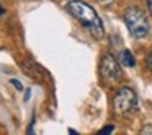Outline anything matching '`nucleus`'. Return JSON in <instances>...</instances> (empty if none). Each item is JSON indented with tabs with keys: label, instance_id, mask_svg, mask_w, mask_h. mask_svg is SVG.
<instances>
[{
	"label": "nucleus",
	"instance_id": "f257e3e1",
	"mask_svg": "<svg viewBox=\"0 0 152 135\" xmlns=\"http://www.w3.org/2000/svg\"><path fill=\"white\" fill-rule=\"evenodd\" d=\"M66 7H67V12H69L95 39H102V38L105 36V28H103V23H102V20H100L98 13L90 7L87 2H83V0H70Z\"/></svg>",
	"mask_w": 152,
	"mask_h": 135
},
{
	"label": "nucleus",
	"instance_id": "f03ea898",
	"mask_svg": "<svg viewBox=\"0 0 152 135\" xmlns=\"http://www.w3.org/2000/svg\"><path fill=\"white\" fill-rule=\"evenodd\" d=\"M124 23H126L128 31L131 33V36L136 38V39L145 38L149 34V31H151L147 15L139 7H129L124 12Z\"/></svg>",
	"mask_w": 152,
	"mask_h": 135
},
{
	"label": "nucleus",
	"instance_id": "7ed1b4c3",
	"mask_svg": "<svg viewBox=\"0 0 152 135\" xmlns=\"http://www.w3.org/2000/svg\"><path fill=\"white\" fill-rule=\"evenodd\" d=\"M137 109V96L128 86H123L113 96V111L116 116L128 117Z\"/></svg>",
	"mask_w": 152,
	"mask_h": 135
},
{
	"label": "nucleus",
	"instance_id": "20e7f679",
	"mask_svg": "<svg viewBox=\"0 0 152 135\" xmlns=\"http://www.w3.org/2000/svg\"><path fill=\"white\" fill-rule=\"evenodd\" d=\"M100 70H102L103 80L106 83H110V85H115V83H118L123 78L121 62H119V59H116L110 52L103 54L102 62H100Z\"/></svg>",
	"mask_w": 152,
	"mask_h": 135
},
{
	"label": "nucleus",
	"instance_id": "39448f33",
	"mask_svg": "<svg viewBox=\"0 0 152 135\" xmlns=\"http://www.w3.org/2000/svg\"><path fill=\"white\" fill-rule=\"evenodd\" d=\"M23 67H25L23 72L26 73V75L33 77V78H39L41 73H43V69H41V67H38L36 64L31 62V60H26V62L23 64Z\"/></svg>",
	"mask_w": 152,
	"mask_h": 135
},
{
	"label": "nucleus",
	"instance_id": "423d86ee",
	"mask_svg": "<svg viewBox=\"0 0 152 135\" xmlns=\"http://www.w3.org/2000/svg\"><path fill=\"white\" fill-rule=\"evenodd\" d=\"M118 59H119V62H121V65H124V67H134V65H136L134 56H132L131 51H128V49L121 51Z\"/></svg>",
	"mask_w": 152,
	"mask_h": 135
},
{
	"label": "nucleus",
	"instance_id": "0eeeda50",
	"mask_svg": "<svg viewBox=\"0 0 152 135\" xmlns=\"http://www.w3.org/2000/svg\"><path fill=\"white\" fill-rule=\"evenodd\" d=\"M10 83H12V85H13L15 88L18 90V91H21V90H23V85H21V82H20V80H17V78H12V80H10Z\"/></svg>",
	"mask_w": 152,
	"mask_h": 135
},
{
	"label": "nucleus",
	"instance_id": "6e6552de",
	"mask_svg": "<svg viewBox=\"0 0 152 135\" xmlns=\"http://www.w3.org/2000/svg\"><path fill=\"white\" fill-rule=\"evenodd\" d=\"M145 67L152 72V51L147 54V57H145Z\"/></svg>",
	"mask_w": 152,
	"mask_h": 135
},
{
	"label": "nucleus",
	"instance_id": "1a4fd4ad",
	"mask_svg": "<svg viewBox=\"0 0 152 135\" xmlns=\"http://www.w3.org/2000/svg\"><path fill=\"white\" fill-rule=\"evenodd\" d=\"M139 134H142V135L151 134V135H152V125H144V127L141 129V132H139Z\"/></svg>",
	"mask_w": 152,
	"mask_h": 135
},
{
	"label": "nucleus",
	"instance_id": "9d476101",
	"mask_svg": "<svg viewBox=\"0 0 152 135\" xmlns=\"http://www.w3.org/2000/svg\"><path fill=\"white\" fill-rule=\"evenodd\" d=\"M113 130H115V127H113V125H108V127H103L98 134H110V132H113Z\"/></svg>",
	"mask_w": 152,
	"mask_h": 135
},
{
	"label": "nucleus",
	"instance_id": "9b49d317",
	"mask_svg": "<svg viewBox=\"0 0 152 135\" xmlns=\"http://www.w3.org/2000/svg\"><path fill=\"white\" fill-rule=\"evenodd\" d=\"M145 4H147V10H149V13H151V17H152V0H145Z\"/></svg>",
	"mask_w": 152,
	"mask_h": 135
},
{
	"label": "nucleus",
	"instance_id": "f8f14e48",
	"mask_svg": "<svg viewBox=\"0 0 152 135\" xmlns=\"http://www.w3.org/2000/svg\"><path fill=\"white\" fill-rule=\"evenodd\" d=\"M95 2H98V4H102V5H110L113 0H95Z\"/></svg>",
	"mask_w": 152,
	"mask_h": 135
},
{
	"label": "nucleus",
	"instance_id": "ddd939ff",
	"mask_svg": "<svg viewBox=\"0 0 152 135\" xmlns=\"http://www.w3.org/2000/svg\"><path fill=\"white\" fill-rule=\"evenodd\" d=\"M4 13V8H2V4H0V15Z\"/></svg>",
	"mask_w": 152,
	"mask_h": 135
}]
</instances>
